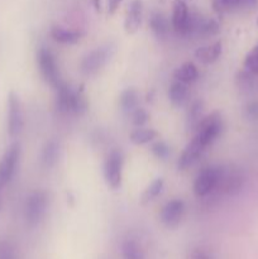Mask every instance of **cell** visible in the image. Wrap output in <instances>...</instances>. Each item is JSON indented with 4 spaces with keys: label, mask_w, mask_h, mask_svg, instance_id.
Instances as JSON below:
<instances>
[{
    "label": "cell",
    "mask_w": 258,
    "mask_h": 259,
    "mask_svg": "<svg viewBox=\"0 0 258 259\" xmlns=\"http://www.w3.org/2000/svg\"><path fill=\"white\" fill-rule=\"evenodd\" d=\"M56 90H57L56 105H57L60 113L82 115L88 111L89 104L82 88L78 90H73L70 86L62 82Z\"/></svg>",
    "instance_id": "cell-1"
},
{
    "label": "cell",
    "mask_w": 258,
    "mask_h": 259,
    "mask_svg": "<svg viewBox=\"0 0 258 259\" xmlns=\"http://www.w3.org/2000/svg\"><path fill=\"white\" fill-rule=\"evenodd\" d=\"M114 53H115L114 43H106V45L100 46L85 56L81 62V70L85 75H94L111 60Z\"/></svg>",
    "instance_id": "cell-2"
},
{
    "label": "cell",
    "mask_w": 258,
    "mask_h": 259,
    "mask_svg": "<svg viewBox=\"0 0 258 259\" xmlns=\"http://www.w3.org/2000/svg\"><path fill=\"white\" fill-rule=\"evenodd\" d=\"M47 206L48 196L45 191L37 190V191L32 192L27 197L24 206V217L27 224L29 227H37L45 218L46 212H47Z\"/></svg>",
    "instance_id": "cell-3"
},
{
    "label": "cell",
    "mask_w": 258,
    "mask_h": 259,
    "mask_svg": "<svg viewBox=\"0 0 258 259\" xmlns=\"http://www.w3.org/2000/svg\"><path fill=\"white\" fill-rule=\"evenodd\" d=\"M224 169L220 167H207L196 176L194 182V194L197 197L207 196L214 189L219 186Z\"/></svg>",
    "instance_id": "cell-4"
},
{
    "label": "cell",
    "mask_w": 258,
    "mask_h": 259,
    "mask_svg": "<svg viewBox=\"0 0 258 259\" xmlns=\"http://www.w3.org/2000/svg\"><path fill=\"white\" fill-rule=\"evenodd\" d=\"M37 61L39 71L46 82L50 83L52 88L57 89L62 83V80H61L60 71H58L57 63H56L55 56L52 55V52L46 47L39 48L37 53Z\"/></svg>",
    "instance_id": "cell-5"
},
{
    "label": "cell",
    "mask_w": 258,
    "mask_h": 259,
    "mask_svg": "<svg viewBox=\"0 0 258 259\" xmlns=\"http://www.w3.org/2000/svg\"><path fill=\"white\" fill-rule=\"evenodd\" d=\"M222 131H223L222 116H220L219 113L215 111V113H211L210 115L202 118V120L200 121L199 125H197L195 137L199 138L200 141L207 147L220 136Z\"/></svg>",
    "instance_id": "cell-6"
},
{
    "label": "cell",
    "mask_w": 258,
    "mask_h": 259,
    "mask_svg": "<svg viewBox=\"0 0 258 259\" xmlns=\"http://www.w3.org/2000/svg\"><path fill=\"white\" fill-rule=\"evenodd\" d=\"M20 157V144L18 142L13 143L4 156L0 159V186L4 187L5 185L9 184L10 180L13 179L17 169L18 162Z\"/></svg>",
    "instance_id": "cell-7"
},
{
    "label": "cell",
    "mask_w": 258,
    "mask_h": 259,
    "mask_svg": "<svg viewBox=\"0 0 258 259\" xmlns=\"http://www.w3.org/2000/svg\"><path fill=\"white\" fill-rule=\"evenodd\" d=\"M23 129V110L19 98L15 93L8 96V133L10 138H17Z\"/></svg>",
    "instance_id": "cell-8"
},
{
    "label": "cell",
    "mask_w": 258,
    "mask_h": 259,
    "mask_svg": "<svg viewBox=\"0 0 258 259\" xmlns=\"http://www.w3.org/2000/svg\"><path fill=\"white\" fill-rule=\"evenodd\" d=\"M121 174H123V154L120 151H113L108 156L104 166V176L106 184L113 190H116L121 185Z\"/></svg>",
    "instance_id": "cell-9"
},
{
    "label": "cell",
    "mask_w": 258,
    "mask_h": 259,
    "mask_svg": "<svg viewBox=\"0 0 258 259\" xmlns=\"http://www.w3.org/2000/svg\"><path fill=\"white\" fill-rule=\"evenodd\" d=\"M184 209L185 205L182 200L175 199L171 201L167 202L161 210V222L162 224L166 228H176L180 224L182 219V215H184Z\"/></svg>",
    "instance_id": "cell-10"
},
{
    "label": "cell",
    "mask_w": 258,
    "mask_h": 259,
    "mask_svg": "<svg viewBox=\"0 0 258 259\" xmlns=\"http://www.w3.org/2000/svg\"><path fill=\"white\" fill-rule=\"evenodd\" d=\"M190 18L187 5L184 0H175L174 10H172V27L175 32L180 34H189L190 33Z\"/></svg>",
    "instance_id": "cell-11"
},
{
    "label": "cell",
    "mask_w": 258,
    "mask_h": 259,
    "mask_svg": "<svg viewBox=\"0 0 258 259\" xmlns=\"http://www.w3.org/2000/svg\"><path fill=\"white\" fill-rule=\"evenodd\" d=\"M205 148H206V146L199 138L194 137L192 141L185 147L184 152H182L181 157H180L179 168L186 169L189 167H191L199 159V157L204 153Z\"/></svg>",
    "instance_id": "cell-12"
},
{
    "label": "cell",
    "mask_w": 258,
    "mask_h": 259,
    "mask_svg": "<svg viewBox=\"0 0 258 259\" xmlns=\"http://www.w3.org/2000/svg\"><path fill=\"white\" fill-rule=\"evenodd\" d=\"M142 17H143V4L141 0H133L129 4L124 20V29L128 34H134L139 29L142 24Z\"/></svg>",
    "instance_id": "cell-13"
},
{
    "label": "cell",
    "mask_w": 258,
    "mask_h": 259,
    "mask_svg": "<svg viewBox=\"0 0 258 259\" xmlns=\"http://www.w3.org/2000/svg\"><path fill=\"white\" fill-rule=\"evenodd\" d=\"M243 185H244V176L242 172L239 171H229L223 172L222 180L219 182V186L222 187L223 191L227 195L234 196L238 192L242 190Z\"/></svg>",
    "instance_id": "cell-14"
},
{
    "label": "cell",
    "mask_w": 258,
    "mask_h": 259,
    "mask_svg": "<svg viewBox=\"0 0 258 259\" xmlns=\"http://www.w3.org/2000/svg\"><path fill=\"white\" fill-rule=\"evenodd\" d=\"M223 51V45L220 40L214 42L210 46H205V47L197 48L195 52V57L205 65H211V63L217 62L218 58L220 57Z\"/></svg>",
    "instance_id": "cell-15"
},
{
    "label": "cell",
    "mask_w": 258,
    "mask_h": 259,
    "mask_svg": "<svg viewBox=\"0 0 258 259\" xmlns=\"http://www.w3.org/2000/svg\"><path fill=\"white\" fill-rule=\"evenodd\" d=\"M51 35L56 42L63 43V45H73L82 38L83 33L78 30L65 29L62 27H53L51 29Z\"/></svg>",
    "instance_id": "cell-16"
},
{
    "label": "cell",
    "mask_w": 258,
    "mask_h": 259,
    "mask_svg": "<svg viewBox=\"0 0 258 259\" xmlns=\"http://www.w3.org/2000/svg\"><path fill=\"white\" fill-rule=\"evenodd\" d=\"M149 25H151V29L153 30V33L156 34V37L158 38V39H163V38H166V35L168 34V20H167V18L164 17L163 14H161V13H153V14L151 15Z\"/></svg>",
    "instance_id": "cell-17"
},
{
    "label": "cell",
    "mask_w": 258,
    "mask_h": 259,
    "mask_svg": "<svg viewBox=\"0 0 258 259\" xmlns=\"http://www.w3.org/2000/svg\"><path fill=\"white\" fill-rule=\"evenodd\" d=\"M139 94L136 89H126L119 98V105L124 113H132L138 108Z\"/></svg>",
    "instance_id": "cell-18"
},
{
    "label": "cell",
    "mask_w": 258,
    "mask_h": 259,
    "mask_svg": "<svg viewBox=\"0 0 258 259\" xmlns=\"http://www.w3.org/2000/svg\"><path fill=\"white\" fill-rule=\"evenodd\" d=\"M197 76H199V72H197L196 66L192 62L184 63V65L180 66V67L174 72L175 80L186 83V85L196 80Z\"/></svg>",
    "instance_id": "cell-19"
},
{
    "label": "cell",
    "mask_w": 258,
    "mask_h": 259,
    "mask_svg": "<svg viewBox=\"0 0 258 259\" xmlns=\"http://www.w3.org/2000/svg\"><path fill=\"white\" fill-rule=\"evenodd\" d=\"M60 156V144L56 141H50L45 144L42 151V163L43 166L51 168L57 162Z\"/></svg>",
    "instance_id": "cell-20"
},
{
    "label": "cell",
    "mask_w": 258,
    "mask_h": 259,
    "mask_svg": "<svg viewBox=\"0 0 258 259\" xmlns=\"http://www.w3.org/2000/svg\"><path fill=\"white\" fill-rule=\"evenodd\" d=\"M121 257L123 259H144V250L138 242L126 239L121 244Z\"/></svg>",
    "instance_id": "cell-21"
},
{
    "label": "cell",
    "mask_w": 258,
    "mask_h": 259,
    "mask_svg": "<svg viewBox=\"0 0 258 259\" xmlns=\"http://www.w3.org/2000/svg\"><path fill=\"white\" fill-rule=\"evenodd\" d=\"M186 96H187L186 83L180 82V81H175V82L169 86L168 98H169V101L172 103V105L175 106L182 105L184 101L186 100Z\"/></svg>",
    "instance_id": "cell-22"
},
{
    "label": "cell",
    "mask_w": 258,
    "mask_h": 259,
    "mask_svg": "<svg viewBox=\"0 0 258 259\" xmlns=\"http://www.w3.org/2000/svg\"><path fill=\"white\" fill-rule=\"evenodd\" d=\"M158 133L154 129H136L131 133V142L136 146H143V144L151 143L153 139L157 138Z\"/></svg>",
    "instance_id": "cell-23"
},
{
    "label": "cell",
    "mask_w": 258,
    "mask_h": 259,
    "mask_svg": "<svg viewBox=\"0 0 258 259\" xmlns=\"http://www.w3.org/2000/svg\"><path fill=\"white\" fill-rule=\"evenodd\" d=\"M202 120V101L196 100L190 106V110L187 113V126L191 129H196L200 121Z\"/></svg>",
    "instance_id": "cell-24"
},
{
    "label": "cell",
    "mask_w": 258,
    "mask_h": 259,
    "mask_svg": "<svg viewBox=\"0 0 258 259\" xmlns=\"http://www.w3.org/2000/svg\"><path fill=\"white\" fill-rule=\"evenodd\" d=\"M163 189V179H157L144 190V192L142 194V204H148L149 201L156 199L159 194L162 192Z\"/></svg>",
    "instance_id": "cell-25"
},
{
    "label": "cell",
    "mask_w": 258,
    "mask_h": 259,
    "mask_svg": "<svg viewBox=\"0 0 258 259\" xmlns=\"http://www.w3.org/2000/svg\"><path fill=\"white\" fill-rule=\"evenodd\" d=\"M243 66H244V70L248 73H250V75H258V43L245 56Z\"/></svg>",
    "instance_id": "cell-26"
},
{
    "label": "cell",
    "mask_w": 258,
    "mask_h": 259,
    "mask_svg": "<svg viewBox=\"0 0 258 259\" xmlns=\"http://www.w3.org/2000/svg\"><path fill=\"white\" fill-rule=\"evenodd\" d=\"M228 12L254 10L258 8V0H227Z\"/></svg>",
    "instance_id": "cell-27"
},
{
    "label": "cell",
    "mask_w": 258,
    "mask_h": 259,
    "mask_svg": "<svg viewBox=\"0 0 258 259\" xmlns=\"http://www.w3.org/2000/svg\"><path fill=\"white\" fill-rule=\"evenodd\" d=\"M151 151L153 152L154 156L159 159H167L169 156V147L164 142H156L152 144Z\"/></svg>",
    "instance_id": "cell-28"
},
{
    "label": "cell",
    "mask_w": 258,
    "mask_h": 259,
    "mask_svg": "<svg viewBox=\"0 0 258 259\" xmlns=\"http://www.w3.org/2000/svg\"><path fill=\"white\" fill-rule=\"evenodd\" d=\"M148 120V114L144 109L137 108L136 110L132 111V121L136 126H143Z\"/></svg>",
    "instance_id": "cell-29"
},
{
    "label": "cell",
    "mask_w": 258,
    "mask_h": 259,
    "mask_svg": "<svg viewBox=\"0 0 258 259\" xmlns=\"http://www.w3.org/2000/svg\"><path fill=\"white\" fill-rule=\"evenodd\" d=\"M0 259H15V253L8 242H0Z\"/></svg>",
    "instance_id": "cell-30"
},
{
    "label": "cell",
    "mask_w": 258,
    "mask_h": 259,
    "mask_svg": "<svg viewBox=\"0 0 258 259\" xmlns=\"http://www.w3.org/2000/svg\"><path fill=\"white\" fill-rule=\"evenodd\" d=\"M211 5L214 12L218 13V14H223V13L228 12L227 0H211Z\"/></svg>",
    "instance_id": "cell-31"
},
{
    "label": "cell",
    "mask_w": 258,
    "mask_h": 259,
    "mask_svg": "<svg viewBox=\"0 0 258 259\" xmlns=\"http://www.w3.org/2000/svg\"><path fill=\"white\" fill-rule=\"evenodd\" d=\"M247 116L252 120H257L258 119V103H250L247 106Z\"/></svg>",
    "instance_id": "cell-32"
},
{
    "label": "cell",
    "mask_w": 258,
    "mask_h": 259,
    "mask_svg": "<svg viewBox=\"0 0 258 259\" xmlns=\"http://www.w3.org/2000/svg\"><path fill=\"white\" fill-rule=\"evenodd\" d=\"M190 259H212L211 255L202 249H195L190 255Z\"/></svg>",
    "instance_id": "cell-33"
},
{
    "label": "cell",
    "mask_w": 258,
    "mask_h": 259,
    "mask_svg": "<svg viewBox=\"0 0 258 259\" xmlns=\"http://www.w3.org/2000/svg\"><path fill=\"white\" fill-rule=\"evenodd\" d=\"M123 0H106V7H108V13L109 14H114L116 12V9L119 8L120 3Z\"/></svg>",
    "instance_id": "cell-34"
},
{
    "label": "cell",
    "mask_w": 258,
    "mask_h": 259,
    "mask_svg": "<svg viewBox=\"0 0 258 259\" xmlns=\"http://www.w3.org/2000/svg\"><path fill=\"white\" fill-rule=\"evenodd\" d=\"M91 3H93L94 8H95V10L98 13L101 12V4H100V0H91Z\"/></svg>",
    "instance_id": "cell-35"
},
{
    "label": "cell",
    "mask_w": 258,
    "mask_h": 259,
    "mask_svg": "<svg viewBox=\"0 0 258 259\" xmlns=\"http://www.w3.org/2000/svg\"><path fill=\"white\" fill-rule=\"evenodd\" d=\"M2 190H3V187L0 186V210H2Z\"/></svg>",
    "instance_id": "cell-36"
}]
</instances>
